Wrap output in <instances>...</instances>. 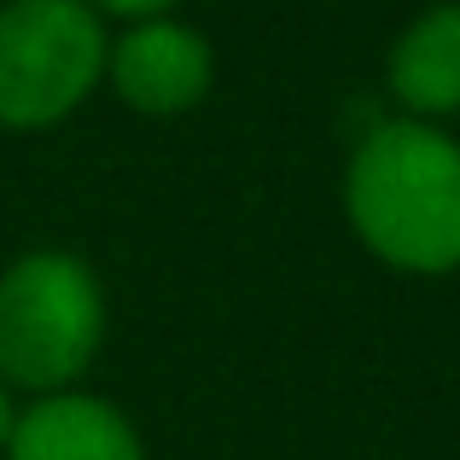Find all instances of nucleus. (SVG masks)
Masks as SVG:
<instances>
[{"label":"nucleus","mask_w":460,"mask_h":460,"mask_svg":"<svg viewBox=\"0 0 460 460\" xmlns=\"http://www.w3.org/2000/svg\"><path fill=\"white\" fill-rule=\"evenodd\" d=\"M349 234L402 274L460 269V140L438 123L391 117L356 140L344 164Z\"/></svg>","instance_id":"f257e3e1"},{"label":"nucleus","mask_w":460,"mask_h":460,"mask_svg":"<svg viewBox=\"0 0 460 460\" xmlns=\"http://www.w3.org/2000/svg\"><path fill=\"white\" fill-rule=\"evenodd\" d=\"M105 344V286L76 251H23L0 274V385L76 391Z\"/></svg>","instance_id":"f03ea898"},{"label":"nucleus","mask_w":460,"mask_h":460,"mask_svg":"<svg viewBox=\"0 0 460 460\" xmlns=\"http://www.w3.org/2000/svg\"><path fill=\"white\" fill-rule=\"evenodd\" d=\"M105 18L88 0H0V128H53L100 88Z\"/></svg>","instance_id":"7ed1b4c3"},{"label":"nucleus","mask_w":460,"mask_h":460,"mask_svg":"<svg viewBox=\"0 0 460 460\" xmlns=\"http://www.w3.org/2000/svg\"><path fill=\"white\" fill-rule=\"evenodd\" d=\"M105 76L140 117H187L216 88V47L181 18L128 23L105 47Z\"/></svg>","instance_id":"20e7f679"},{"label":"nucleus","mask_w":460,"mask_h":460,"mask_svg":"<svg viewBox=\"0 0 460 460\" xmlns=\"http://www.w3.org/2000/svg\"><path fill=\"white\" fill-rule=\"evenodd\" d=\"M6 460H146L135 420L93 391L35 396L6 438Z\"/></svg>","instance_id":"39448f33"},{"label":"nucleus","mask_w":460,"mask_h":460,"mask_svg":"<svg viewBox=\"0 0 460 460\" xmlns=\"http://www.w3.org/2000/svg\"><path fill=\"white\" fill-rule=\"evenodd\" d=\"M385 88L414 123L460 117V0H438L385 53Z\"/></svg>","instance_id":"423d86ee"},{"label":"nucleus","mask_w":460,"mask_h":460,"mask_svg":"<svg viewBox=\"0 0 460 460\" xmlns=\"http://www.w3.org/2000/svg\"><path fill=\"white\" fill-rule=\"evenodd\" d=\"M93 12H111V18H128V23H146V18H169V6H175V0H88Z\"/></svg>","instance_id":"0eeeda50"},{"label":"nucleus","mask_w":460,"mask_h":460,"mask_svg":"<svg viewBox=\"0 0 460 460\" xmlns=\"http://www.w3.org/2000/svg\"><path fill=\"white\" fill-rule=\"evenodd\" d=\"M12 426H18V408H12V391L0 385V455H6V438H12Z\"/></svg>","instance_id":"6e6552de"}]
</instances>
